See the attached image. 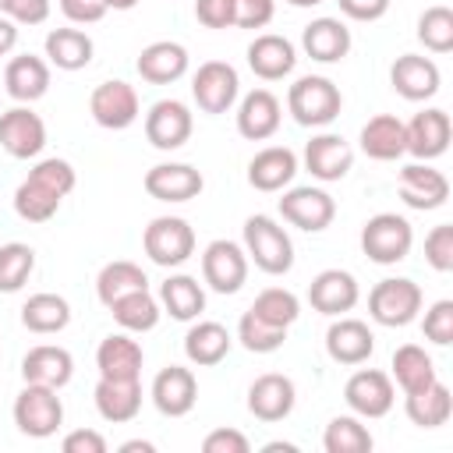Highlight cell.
Wrapping results in <instances>:
<instances>
[{
	"label": "cell",
	"mask_w": 453,
	"mask_h": 453,
	"mask_svg": "<svg viewBox=\"0 0 453 453\" xmlns=\"http://www.w3.org/2000/svg\"><path fill=\"white\" fill-rule=\"evenodd\" d=\"M46 145V124L28 106H14L0 113V149L14 159H32Z\"/></svg>",
	"instance_id": "cell-13"
},
{
	"label": "cell",
	"mask_w": 453,
	"mask_h": 453,
	"mask_svg": "<svg viewBox=\"0 0 453 453\" xmlns=\"http://www.w3.org/2000/svg\"><path fill=\"white\" fill-rule=\"evenodd\" d=\"M138 74L142 81L149 85H170L177 78L188 74V50L180 42H170V39H159V42H149L142 53H138Z\"/></svg>",
	"instance_id": "cell-28"
},
{
	"label": "cell",
	"mask_w": 453,
	"mask_h": 453,
	"mask_svg": "<svg viewBox=\"0 0 453 453\" xmlns=\"http://www.w3.org/2000/svg\"><path fill=\"white\" fill-rule=\"evenodd\" d=\"M195 18L205 28H230L234 25V0H195Z\"/></svg>",
	"instance_id": "cell-51"
},
{
	"label": "cell",
	"mask_w": 453,
	"mask_h": 453,
	"mask_svg": "<svg viewBox=\"0 0 453 453\" xmlns=\"http://www.w3.org/2000/svg\"><path fill=\"white\" fill-rule=\"evenodd\" d=\"M71 322V304L60 294H32L21 304V326L32 333H60Z\"/></svg>",
	"instance_id": "cell-38"
},
{
	"label": "cell",
	"mask_w": 453,
	"mask_h": 453,
	"mask_svg": "<svg viewBox=\"0 0 453 453\" xmlns=\"http://www.w3.org/2000/svg\"><path fill=\"white\" fill-rule=\"evenodd\" d=\"M354 166V149L340 138V134H315L308 145H304V170L315 177V180H343Z\"/></svg>",
	"instance_id": "cell-16"
},
{
	"label": "cell",
	"mask_w": 453,
	"mask_h": 453,
	"mask_svg": "<svg viewBox=\"0 0 453 453\" xmlns=\"http://www.w3.org/2000/svg\"><path fill=\"white\" fill-rule=\"evenodd\" d=\"M357 297H361L357 280H354L347 269H322V273L311 280V287H308L311 308H315L319 315H329V319L350 311V308L357 304Z\"/></svg>",
	"instance_id": "cell-21"
},
{
	"label": "cell",
	"mask_w": 453,
	"mask_h": 453,
	"mask_svg": "<svg viewBox=\"0 0 453 453\" xmlns=\"http://www.w3.org/2000/svg\"><path fill=\"white\" fill-rule=\"evenodd\" d=\"M449 134H453V127H449V113L446 110H439V106L421 110L407 124V152L414 159H421V163L439 159L449 149Z\"/></svg>",
	"instance_id": "cell-19"
},
{
	"label": "cell",
	"mask_w": 453,
	"mask_h": 453,
	"mask_svg": "<svg viewBox=\"0 0 453 453\" xmlns=\"http://www.w3.org/2000/svg\"><path fill=\"white\" fill-rule=\"evenodd\" d=\"M393 379H396V386H400L403 393H414V389L435 382L439 375H435V365H432V357L425 354V347L403 343V347L393 350Z\"/></svg>",
	"instance_id": "cell-39"
},
{
	"label": "cell",
	"mask_w": 453,
	"mask_h": 453,
	"mask_svg": "<svg viewBox=\"0 0 453 453\" xmlns=\"http://www.w3.org/2000/svg\"><path fill=\"white\" fill-rule=\"evenodd\" d=\"M414 230L396 212H379L361 226V251L379 265H396L411 255Z\"/></svg>",
	"instance_id": "cell-4"
},
{
	"label": "cell",
	"mask_w": 453,
	"mask_h": 453,
	"mask_svg": "<svg viewBox=\"0 0 453 453\" xmlns=\"http://www.w3.org/2000/svg\"><path fill=\"white\" fill-rule=\"evenodd\" d=\"M418 39L432 53H449L453 50V11L435 4L418 18Z\"/></svg>",
	"instance_id": "cell-45"
},
{
	"label": "cell",
	"mask_w": 453,
	"mask_h": 453,
	"mask_svg": "<svg viewBox=\"0 0 453 453\" xmlns=\"http://www.w3.org/2000/svg\"><path fill=\"white\" fill-rule=\"evenodd\" d=\"M290 7H315V4H322V0H287Z\"/></svg>",
	"instance_id": "cell-61"
},
{
	"label": "cell",
	"mask_w": 453,
	"mask_h": 453,
	"mask_svg": "<svg viewBox=\"0 0 453 453\" xmlns=\"http://www.w3.org/2000/svg\"><path fill=\"white\" fill-rule=\"evenodd\" d=\"M421 329H425V340H432V343H439V347H449V343H453V301H449V297H446V301H435V304L425 311Z\"/></svg>",
	"instance_id": "cell-49"
},
{
	"label": "cell",
	"mask_w": 453,
	"mask_h": 453,
	"mask_svg": "<svg viewBox=\"0 0 453 453\" xmlns=\"http://www.w3.org/2000/svg\"><path fill=\"white\" fill-rule=\"evenodd\" d=\"M322 446H326V453H368L372 449V432L361 425L357 414H340L326 425Z\"/></svg>",
	"instance_id": "cell-42"
},
{
	"label": "cell",
	"mask_w": 453,
	"mask_h": 453,
	"mask_svg": "<svg viewBox=\"0 0 453 453\" xmlns=\"http://www.w3.org/2000/svg\"><path fill=\"white\" fill-rule=\"evenodd\" d=\"M202 449H205V453H248L251 442H248L244 432H237V428H216V432H209V435L202 439Z\"/></svg>",
	"instance_id": "cell-52"
},
{
	"label": "cell",
	"mask_w": 453,
	"mask_h": 453,
	"mask_svg": "<svg viewBox=\"0 0 453 453\" xmlns=\"http://www.w3.org/2000/svg\"><path fill=\"white\" fill-rule=\"evenodd\" d=\"M276 14V0H234V25L237 28H265Z\"/></svg>",
	"instance_id": "cell-50"
},
{
	"label": "cell",
	"mask_w": 453,
	"mask_h": 453,
	"mask_svg": "<svg viewBox=\"0 0 453 453\" xmlns=\"http://www.w3.org/2000/svg\"><path fill=\"white\" fill-rule=\"evenodd\" d=\"M92 53H96V46H92V39L81 28H53L46 35V57L60 71H81V67H88L92 64Z\"/></svg>",
	"instance_id": "cell-36"
},
{
	"label": "cell",
	"mask_w": 453,
	"mask_h": 453,
	"mask_svg": "<svg viewBox=\"0 0 453 453\" xmlns=\"http://www.w3.org/2000/svg\"><path fill=\"white\" fill-rule=\"evenodd\" d=\"M60 195L57 191H50V188H42L39 180H32V177H25L21 184H18V191H14V212L21 216V219H28V223H46V219H53L57 216V209H60Z\"/></svg>",
	"instance_id": "cell-41"
},
{
	"label": "cell",
	"mask_w": 453,
	"mask_h": 453,
	"mask_svg": "<svg viewBox=\"0 0 453 453\" xmlns=\"http://www.w3.org/2000/svg\"><path fill=\"white\" fill-rule=\"evenodd\" d=\"M241 78L226 60H205L191 78V96L202 113H226L237 103Z\"/></svg>",
	"instance_id": "cell-7"
},
{
	"label": "cell",
	"mask_w": 453,
	"mask_h": 453,
	"mask_svg": "<svg viewBox=\"0 0 453 453\" xmlns=\"http://www.w3.org/2000/svg\"><path fill=\"white\" fill-rule=\"evenodd\" d=\"M202 280L216 290V294H237L248 280V255L241 244L234 241H212L202 251Z\"/></svg>",
	"instance_id": "cell-9"
},
{
	"label": "cell",
	"mask_w": 453,
	"mask_h": 453,
	"mask_svg": "<svg viewBox=\"0 0 453 453\" xmlns=\"http://www.w3.org/2000/svg\"><path fill=\"white\" fill-rule=\"evenodd\" d=\"M421 287L407 276H396V280H379L368 294V315L379 322V326H411L421 311Z\"/></svg>",
	"instance_id": "cell-5"
},
{
	"label": "cell",
	"mask_w": 453,
	"mask_h": 453,
	"mask_svg": "<svg viewBox=\"0 0 453 453\" xmlns=\"http://www.w3.org/2000/svg\"><path fill=\"white\" fill-rule=\"evenodd\" d=\"M35 269V251L21 241H11L0 248V294H14L28 283Z\"/></svg>",
	"instance_id": "cell-44"
},
{
	"label": "cell",
	"mask_w": 453,
	"mask_h": 453,
	"mask_svg": "<svg viewBox=\"0 0 453 453\" xmlns=\"http://www.w3.org/2000/svg\"><path fill=\"white\" fill-rule=\"evenodd\" d=\"M106 4V11H131L138 0H103Z\"/></svg>",
	"instance_id": "cell-59"
},
{
	"label": "cell",
	"mask_w": 453,
	"mask_h": 453,
	"mask_svg": "<svg viewBox=\"0 0 453 453\" xmlns=\"http://www.w3.org/2000/svg\"><path fill=\"white\" fill-rule=\"evenodd\" d=\"M280 120H283V110H280V99L269 92V88H255L241 99L237 106V131L241 138L248 142H265L280 131Z\"/></svg>",
	"instance_id": "cell-22"
},
{
	"label": "cell",
	"mask_w": 453,
	"mask_h": 453,
	"mask_svg": "<svg viewBox=\"0 0 453 453\" xmlns=\"http://www.w3.org/2000/svg\"><path fill=\"white\" fill-rule=\"evenodd\" d=\"M251 311H255L258 319L273 322V326L290 329V326L297 322V315H301V301H297L290 290H283V287H269V290H262V294L255 297Z\"/></svg>",
	"instance_id": "cell-46"
},
{
	"label": "cell",
	"mask_w": 453,
	"mask_h": 453,
	"mask_svg": "<svg viewBox=\"0 0 453 453\" xmlns=\"http://www.w3.org/2000/svg\"><path fill=\"white\" fill-rule=\"evenodd\" d=\"M159 304H163V311L170 319L191 322V319H198L205 311V290H202V283L195 276L177 273V276H166L159 283Z\"/></svg>",
	"instance_id": "cell-33"
},
{
	"label": "cell",
	"mask_w": 453,
	"mask_h": 453,
	"mask_svg": "<svg viewBox=\"0 0 453 453\" xmlns=\"http://www.w3.org/2000/svg\"><path fill=\"white\" fill-rule=\"evenodd\" d=\"M336 4L350 21H379L389 11V0H336Z\"/></svg>",
	"instance_id": "cell-56"
},
{
	"label": "cell",
	"mask_w": 453,
	"mask_h": 453,
	"mask_svg": "<svg viewBox=\"0 0 453 453\" xmlns=\"http://www.w3.org/2000/svg\"><path fill=\"white\" fill-rule=\"evenodd\" d=\"M276 449H283V453H294L297 446H294V442H265V453H276Z\"/></svg>",
	"instance_id": "cell-60"
},
{
	"label": "cell",
	"mask_w": 453,
	"mask_h": 453,
	"mask_svg": "<svg viewBox=\"0 0 453 453\" xmlns=\"http://www.w3.org/2000/svg\"><path fill=\"white\" fill-rule=\"evenodd\" d=\"M96 411L103 421L124 425L142 411V382L138 379H99L96 382Z\"/></svg>",
	"instance_id": "cell-25"
},
{
	"label": "cell",
	"mask_w": 453,
	"mask_h": 453,
	"mask_svg": "<svg viewBox=\"0 0 453 453\" xmlns=\"http://www.w3.org/2000/svg\"><path fill=\"white\" fill-rule=\"evenodd\" d=\"M301 46L319 64H336L350 53V28L340 18H315L301 32Z\"/></svg>",
	"instance_id": "cell-26"
},
{
	"label": "cell",
	"mask_w": 453,
	"mask_h": 453,
	"mask_svg": "<svg viewBox=\"0 0 453 453\" xmlns=\"http://www.w3.org/2000/svg\"><path fill=\"white\" fill-rule=\"evenodd\" d=\"M205 188L202 173L188 163H156L145 173V191L156 202H191Z\"/></svg>",
	"instance_id": "cell-17"
},
{
	"label": "cell",
	"mask_w": 453,
	"mask_h": 453,
	"mask_svg": "<svg viewBox=\"0 0 453 453\" xmlns=\"http://www.w3.org/2000/svg\"><path fill=\"white\" fill-rule=\"evenodd\" d=\"M389 81H393L396 96H403V99H411V103H425V99H432V96L439 92L442 74H439L435 60H428V57H421V53H403V57L393 60Z\"/></svg>",
	"instance_id": "cell-14"
},
{
	"label": "cell",
	"mask_w": 453,
	"mask_h": 453,
	"mask_svg": "<svg viewBox=\"0 0 453 453\" xmlns=\"http://www.w3.org/2000/svg\"><path fill=\"white\" fill-rule=\"evenodd\" d=\"M142 248L156 265L173 269L195 255V230L180 216H156L142 234Z\"/></svg>",
	"instance_id": "cell-6"
},
{
	"label": "cell",
	"mask_w": 453,
	"mask_h": 453,
	"mask_svg": "<svg viewBox=\"0 0 453 453\" xmlns=\"http://www.w3.org/2000/svg\"><path fill=\"white\" fill-rule=\"evenodd\" d=\"M4 88L11 99L18 103H35L46 96L50 88V64L42 57H32V53H21L14 57L7 67H4Z\"/></svg>",
	"instance_id": "cell-32"
},
{
	"label": "cell",
	"mask_w": 453,
	"mask_h": 453,
	"mask_svg": "<svg viewBox=\"0 0 453 453\" xmlns=\"http://www.w3.org/2000/svg\"><path fill=\"white\" fill-rule=\"evenodd\" d=\"M230 343L234 340H230L226 326H219V322H195L188 329V336H184V354H188L191 365L209 368V365H219L230 354Z\"/></svg>",
	"instance_id": "cell-35"
},
{
	"label": "cell",
	"mask_w": 453,
	"mask_h": 453,
	"mask_svg": "<svg viewBox=\"0 0 453 453\" xmlns=\"http://www.w3.org/2000/svg\"><path fill=\"white\" fill-rule=\"evenodd\" d=\"M64 453H106V439L92 428H78V432H67L64 435Z\"/></svg>",
	"instance_id": "cell-55"
},
{
	"label": "cell",
	"mask_w": 453,
	"mask_h": 453,
	"mask_svg": "<svg viewBox=\"0 0 453 453\" xmlns=\"http://www.w3.org/2000/svg\"><path fill=\"white\" fill-rule=\"evenodd\" d=\"M294 64H297V50H294V42L283 39V35L265 32V35H255V42L248 46V67H251L262 81H280V78H287V74L294 71Z\"/></svg>",
	"instance_id": "cell-27"
},
{
	"label": "cell",
	"mask_w": 453,
	"mask_h": 453,
	"mask_svg": "<svg viewBox=\"0 0 453 453\" xmlns=\"http://www.w3.org/2000/svg\"><path fill=\"white\" fill-rule=\"evenodd\" d=\"M403 411H407L411 425H418V428H439V425H446L449 414H453V396H449V389L435 379V382H428V386L407 393Z\"/></svg>",
	"instance_id": "cell-34"
},
{
	"label": "cell",
	"mask_w": 453,
	"mask_h": 453,
	"mask_svg": "<svg viewBox=\"0 0 453 453\" xmlns=\"http://www.w3.org/2000/svg\"><path fill=\"white\" fill-rule=\"evenodd\" d=\"M198 400V382L191 368L180 365H166L156 379H152V403L163 418H184Z\"/></svg>",
	"instance_id": "cell-15"
},
{
	"label": "cell",
	"mask_w": 453,
	"mask_h": 453,
	"mask_svg": "<svg viewBox=\"0 0 453 453\" xmlns=\"http://www.w3.org/2000/svg\"><path fill=\"white\" fill-rule=\"evenodd\" d=\"M297 173V156L287 145H269L251 156L248 163V184L255 191H283Z\"/></svg>",
	"instance_id": "cell-30"
},
{
	"label": "cell",
	"mask_w": 453,
	"mask_h": 453,
	"mask_svg": "<svg viewBox=\"0 0 453 453\" xmlns=\"http://www.w3.org/2000/svg\"><path fill=\"white\" fill-rule=\"evenodd\" d=\"M74 375V357L64 347L53 343H39L21 357V379L35 382V386H50V389H64Z\"/></svg>",
	"instance_id": "cell-24"
},
{
	"label": "cell",
	"mask_w": 453,
	"mask_h": 453,
	"mask_svg": "<svg viewBox=\"0 0 453 453\" xmlns=\"http://www.w3.org/2000/svg\"><path fill=\"white\" fill-rule=\"evenodd\" d=\"M280 216L297 226V230H308V234H319L333 223L336 216V202L329 191L322 188H290L283 198H280Z\"/></svg>",
	"instance_id": "cell-11"
},
{
	"label": "cell",
	"mask_w": 453,
	"mask_h": 453,
	"mask_svg": "<svg viewBox=\"0 0 453 453\" xmlns=\"http://www.w3.org/2000/svg\"><path fill=\"white\" fill-rule=\"evenodd\" d=\"M110 315H113V322H117L120 329H127V333H149V329H156V322H159V315H163V304H159V297H152L149 287H145V290H131V294L117 297V301L110 304Z\"/></svg>",
	"instance_id": "cell-37"
},
{
	"label": "cell",
	"mask_w": 453,
	"mask_h": 453,
	"mask_svg": "<svg viewBox=\"0 0 453 453\" xmlns=\"http://www.w3.org/2000/svg\"><path fill=\"white\" fill-rule=\"evenodd\" d=\"M191 131H195V117L180 99H159L145 113V138L163 152L180 149L191 138Z\"/></svg>",
	"instance_id": "cell-12"
},
{
	"label": "cell",
	"mask_w": 453,
	"mask_h": 453,
	"mask_svg": "<svg viewBox=\"0 0 453 453\" xmlns=\"http://www.w3.org/2000/svg\"><path fill=\"white\" fill-rule=\"evenodd\" d=\"M343 400L357 418H386L393 411V379L379 368H361L347 379L343 386Z\"/></svg>",
	"instance_id": "cell-10"
},
{
	"label": "cell",
	"mask_w": 453,
	"mask_h": 453,
	"mask_svg": "<svg viewBox=\"0 0 453 453\" xmlns=\"http://www.w3.org/2000/svg\"><path fill=\"white\" fill-rule=\"evenodd\" d=\"M14 425L28 439H50L64 425V403L57 389L25 382V389L14 396Z\"/></svg>",
	"instance_id": "cell-3"
},
{
	"label": "cell",
	"mask_w": 453,
	"mask_h": 453,
	"mask_svg": "<svg viewBox=\"0 0 453 453\" xmlns=\"http://www.w3.org/2000/svg\"><path fill=\"white\" fill-rule=\"evenodd\" d=\"M60 11L74 25H96L106 14V4L103 0H60Z\"/></svg>",
	"instance_id": "cell-54"
},
{
	"label": "cell",
	"mask_w": 453,
	"mask_h": 453,
	"mask_svg": "<svg viewBox=\"0 0 453 453\" xmlns=\"http://www.w3.org/2000/svg\"><path fill=\"white\" fill-rule=\"evenodd\" d=\"M375 350V336L361 319H340L326 329V354L336 365H365Z\"/></svg>",
	"instance_id": "cell-23"
},
{
	"label": "cell",
	"mask_w": 453,
	"mask_h": 453,
	"mask_svg": "<svg viewBox=\"0 0 453 453\" xmlns=\"http://www.w3.org/2000/svg\"><path fill=\"white\" fill-rule=\"evenodd\" d=\"M138 449H142V453H152L156 446H152V442H145V439H131V442H124V446H120V453H138Z\"/></svg>",
	"instance_id": "cell-58"
},
{
	"label": "cell",
	"mask_w": 453,
	"mask_h": 453,
	"mask_svg": "<svg viewBox=\"0 0 453 453\" xmlns=\"http://www.w3.org/2000/svg\"><path fill=\"white\" fill-rule=\"evenodd\" d=\"M149 287V276L142 273V265H134V262H110V265H103V273H99V280H96V294H99V301L110 308L117 297H124V294H131V290H145Z\"/></svg>",
	"instance_id": "cell-40"
},
{
	"label": "cell",
	"mask_w": 453,
	"mask_h": 453,
	"mask_svg": "<svg viewBox=\"0 0 453 453\" xmlns=\"http://www.w3.org/2000/svg\"><path fill=\"white\" fill-rule=\"evenodd\" d=\"M142 347L127 333H110L96 350L99 379H142Z\"/></svg>",
	"instance_id": "cell-31"
},
{
	"label": "cell",
	"mask_w": 453,
	"mask_h": 453,
	"mask_svg": "<svg viewBox=\"0 0 453 453\" xmlns=\"http://www.w3.org/2000/svg\"><path fill=\"white\" fill-rule=\"evenodd\" d=\"M361 149L368 159H379V163L400 159L407 152V124L393 113H375L361 127Z\"/></svg>",
	"instance_id": "cell-29"
},
{
	"label": "cell",
	"mask_w": 453,
	"mask_h": 453,
	"mask_svg": "<svg viewBox=\"0 0 453 453\" xmlns=\"http://www.w3.org/2000/svg\"><path fill=\"white\" fill-rule=\"evenodd\" d=\"M14 42H18V25L0 14V57H7L14 50Z\"/></svg>",
	"instance_id": "cell-57"
},
{
	"label": "cell",
	"mask_w": 453,
	"mask_h": 453,
	"mask_svg": "<svg viewBox=\"0 0 453 453\" xmlns=\"http://www.w3.org/2000/svg\"><path fill=\"white\" fill-rule=\"evenodd\" d=\"M294 403H297V389H294V382L287 379V375H280V372H265V375H258L255 382H251V389H248V411L258 418V421H283L290 411H294Z\"/></svg>",
	"instance_id": "cell-18"
},
{
	"label": "cell",
	"mask_w": 453,
	"mask_h": 453,
	"mask_svg": "<svg viewBox=\"0 0 453 453\" xmlns=\"http://www.w3.org/2000/svg\"><path fill=\"white\" fill-rule=\"evenodd\" d=\"M400 198L411 205V209H439L446 205L449 198V180L442 170L428 166V163H411L400 170Z\"/></svg>",
	"instance_id": "cell-20"
},
{
	"label": "cell",
	"mask_w": 453,
	"mask_h": 453,
	"mask_svg": "<svg viewBox=\"0 0 453 453\" xmlns=\"http://www.w3.org/2000/svg\"><path fill=\"white\" fill-rule=\"evenodd\" d=\"M425 262L435 273H449L453 269V226L449 223H439V226L428 230V237H425Z\"/></svg>",
	"instance_id": "cell-48"
},
{
	"label": "cell",
	"mask_w": 453,
	"mask_h": 453,
	"mask_svg": "<svg viewBox=\"0 0 453 453\" xmlns=\"http://www.w3.org/2000/svg\"><path fill=\"white\" fill-rule=\"evenodd\" d=\"M237 340H241L244 350H251V354H273V350L283 347L287 329H283V326H273V322H265V319H258V315L248 308V311L241 315V322H237Z\"/></svg>",
	"instance_id": "cell-43"
},
{
	"label": "cell",
	"mask_w": 453,
	"mask_h": 453,
	"mask_svg": "<svg viewBox=\"0 0 453 453\" xmlns=\"http://www.w3.org/2000/svg\"><path fill=\"white\" fill-rule=\"evenodd\" d=\"M4 11H7V0H0V14H4Z\"/></svg>",
	"instance_id": "cell-62"
},
{
	"label": "cell",
	"mask_w": 453,
	"mask_h": 453,
	"mask_svg": "<svg viewBox=\"0 0 453 453\" xmlns=\"http://www.w3.org/2000/svg\"><path fill=\"white\" fill-rule=\"evenodd\" d=\"M287 110L301 127H326L340 117L343 96L340 88L322 74H304L287 92Z\"/></svg>",
	"instance_id": "cell-2"
},
{
	"label": "cell",
	"mask_w": 453,
	"mask_h": 453,
	"mask_svg": "<svg viewBox=\"0 0 453 453\" xmlns=\"http://www.w3.org/2000/svg\"><path fill=\"white\" fill-rule=\"evenodd\" d=\"M88 113H92V120L99 127L124 131V127H131L138 120V92L120 78L99 81L92 88V96H88Z\"/></svg>",
	"instance_id": "cell-8"
},
{
	"label": "cell",
	"mask_w": 453,
	"mask_h": 453,
	"mask_svg": "<svg viewBox=\"0 0 453 453\" xmlns=\"http://www.w3.org/2000/svg\"><path fill=\"white\" fill-rule=\"evenodd\" d=\"M244 255L269 276H283L294 269V244L290 234L273 216H248L244 219Z\"/></svg>",
	"instance_id": "cell-1"
},
{
	"label": "cell",
	"mask_w": 453,
	"mask_h": 453,
	"mask_svg": "<svg viewBox=\"0 0 453 453\" xmlns=\"http://www.w3.org/2000/svg\"><path fill=\"white\" fill-rule=\"evenodd\" d=\"M28 177L32 180H39L42 188H50V191H57L60 198L64 195H71L74 191V166L67 163V159H57V156H50V159H39L32 170H28Z\"/></svg>",
	"instance_id": "cell-47"
},
{
	"label": "cell",
	"mask_w": 453,
	"mask_h": 453,
	"mask_svg": "<svg viewBox=\"0 0 453 453\" xmlns=\"http://www.w3.org/2000/svg\"><path fill=\"white\" fill-rule=\"evenodd\" d=\"M4 14L14 25H42L50 18V0H7Z\"/></svg>",
	"instance_id": "cell-53"
}]
</instances>
